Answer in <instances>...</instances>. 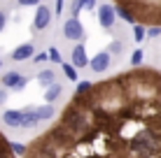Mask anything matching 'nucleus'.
Wrapping results in <instances>:
<instances>
[{"instance_id":"25","label":"nucleus","mask_w":161,"mask_h":158,"mask_svg":"<svg viewBox=\"0 0 161 158\" xmlns=\"http://www.w3.org/2000/svg\"><path fill=\"white\" fill-rule=\"evenodd\" d=\"M5 26H7V16H5V12L0 9V33L5 30Z\"/></svg>"},{"instance_id":"2","label":"nucleus","mask_w":161,"mask_h":158,"mask_svg":"<svg viewBox=\"0 0 161 158\" xmlns=\"http://www.w3.org/2000/svg\"><path fill=\"white\" fill-rule=\"evenodd\" d=\"M114 3L131 9V14L140 23L161 26V0H114Z\"/></svg>"},{"instance_id":"7","label":"nucleus","mask_w":161,"mask_h":158,"mask_svg":"<svg viewBox=\"0 0 161 158\" xmlns=\"http://www.w3.org/2000/svg\"><path fill=\"white\" fill-rule=\"evenodd\" d=\"M3 86H9V89H24L26 84H28V79L24 77V74H16V72H7L3 74Z\"/></svg>"},{"instance_id":"26","label":"nucleus","mask_w":161,"mask_h":158,"mask_svg":"<svg viewBox=\"0 0 161 158\" xmlns=\"http://www.w3.org/2000/svg\"><path fill=\"white\" fill-rule=\"evenodd\" d=\"M19 5H24V7L26 5H40V0H19Z\"/></svg>"},{"instance_id":"3","label":"nucleus","mask_w":161,"mask_h":158,"mask_svg":"<svg viewBox=\"0 0 161 158\" xmlns=\"http://www.w3.org/2000/svg\"><path fill=\"white\" fill-rule=\"evenodd\" d=\"M63 37L65 40H75V42H80L82 37H84V26L80 23V19L77 16H70L68 21H63Z\"/></svg>"},{"instance_id":"29","label":"nucleus","mask_w":161,"mask_h":158,"mask_svg":"<svg viewBox=\"0 0 161 158\" xmlns=\"http://www.w3.org/2000/svg\"><path fill=\"white\" fill-rule=\"evenodd\" d=\"M5 100H7V93H5V91H3V89H0V105H3V102H5Z\"/></svg>"},{"instance_id":"5","label":"nucleus","mask_w":161,"mask_h":158,"mask_svg":"<svg viewBox=\"0 0 161 158\" xmlns=\"http://www.w3.org/2000/svg\"><path fill=\"white\" fill-rule=\"evenodd\" d=\"M114 16H117V7H112V5H101L98 7V21H101L103 28H112L114 26Z\"/></svg>"},{"instance_id":"8","label":"nucleus","mask_w":161,"mask_h":158,"mask_svg":"<svg viewBox=\"0 0 161 158\" xmlns=\"http://www.w3.org/2000/svg\"><path fill=\"white\" fill-rule=\"evenodd\" d=\"M89 68H91L93 72H105V70L110 68V54H105V51L96 54V56L91 58V63H89Z\"/></svg>"},{"instance_id":"6","label":"nucleus","mask_w":161,"mask_h":158,"mask_svg":"<svg viewBox=\"0 0 161 158\" xmlns=\"http://www.w3.org/2000/svg\"><path fill=\"white\" fill-rule=\"evenodd\" d=\"M3 121L7 123L9 128H24L26 114H24V110H7V112L3 114Z\"/></svg>"},{"instance_id":"21","label":"nucleus","mask_w":161,"mask_h":158,"mask_svg":"<svg viewBox=\"0 0 161 158\" xmlns=\"http://www.w3.org/2000/svg\"><path fill=\"white\" fill-rule=\"evenodd\" d=\"M159 35H161V26H152L147 30V37H159Z\"/></svg>"},{"instance_id":"12","label":"nucleus","mask_w":161,"mask_h":158,"mask_svg":"<svg viewBox=\"0 0 161 158\" xmlns=\"http://www.w3.org/2000/svg\"><path fill=\"white\" fill-rule=\"evenodd\" d=\"M61 91H63V86L61 84H52V86H47V91H44V100L47 102H54L56 98L61 95Z\"/></svg>"},{"instance_id":"20","label":"nucleus","mask_w":161,"mask_h":158,"mask_svg":"<svg viewBox=\"0 0 161 158\" xmlns=\"http://www.w3.org/2000/svg\"><path fill=\"white\" fill-rule=\"evenodd\" d=\"M91 86H93V84H91V81H86V79L80 81V86H77V93H89V91H91Z\"/></svg>"},{"instance_id":"30","label":"nucleus","mask_w":161,"mask_h":158,"mask_svg":"<svg viewBox=\"0 0 161 158\" xmlns=\"http://www.w3.org/2000/svg\"><path fill=\"white\" fill-rule=\"evenodd\" d=\"M0 68H3V63H0Z\"/></svg>"},{"instance_id":"1","label":"nucleus","mask_w":161,"mask_h":158,"mask_svg":"<svg viewBox=\"0 0 161 158\" xmlns=\"http://www.w3.org/2000/svg\"><path fill=\"white\" fill-rule=\"evenodd\" d=\"M24 158H161V72L133 68L75 93Z\"/></svg>"},{"instance_id":"9","label":"nucleus","mask_w":161,"mask_h":158,"mask_svg":"<svg viewBox=\"0 0 161 158\" xmlns=\"http://www.w3.org/2000/svg\"><path fill=\"white\" fill-rule=\"evenodd\" d=\"M91 63L89 61V56H86V49H84V44H75V49H73V65L75 68H86V65Z\"/></svg>"},{"instance_id":"13","label":"nucleus","mask_w":161,"mask_h":158,"mask_svg":"<svg viewBox=\"0 0 161 158\" xmlns=\"http://www.w3.org/2000/svg\"><path fill=\"white\" fill-rule=\"evenodd\" d=\"M37 81H40L42 86L56 84V81H54V70H40V72H37Z\"/></svg>"},{"instance_id":"17","label":"nucleus","mask_w":161,"mask_h":158,"mask_svg":"<svg viewBox=\"0 0 161 158\" xmlns=\"http://www.w3.org/2000/svg\"><path fill=\"white\" fill-rule=\"evenodd\" d=\"M110 51L112 54H124V40H112L110 42Z\"/></svg>"},{"instance_id":"14","label":"nucleus","mask_w":161,"mask_h":158,"mask_svg":"<svg viewBox=\"0 0 161 158\" xmlns=\"http://www.w3.org/2000/svg\"><path fill=\"white\" fill-rule=\"evenodd\" d=\"M142 61H145V54H142V49H136V51L131 54V68H140Z\"/></svg>"},{"instance_id":"11","label":"nucleus","mask_w":161,"mask_h":158,"mask_svg":"<svg viewBox=\"0 0 161 158\" xmlns=\"http://www.w3.org/2000/svg\"><path fill=\"white\" fill-rule=\"evenodd\" d=\"M0 158H16V151H14L12 142L3 133H0Z\"/></svg>"},{"instance_id":"10","label":"nucleus","mask_w":161,"mask_h":158,"mask_svg":"<svg viewBox=\"0 0 161 158\" xmlns=\"http://www.w3.org/2000/svg\"><path fill=\"white\" fill-rule=\"evenodd\" d=\"M33 49H35V47H33V42H24V44H19V47L12 51V61L19 63V61L31 58V56H33Z\"/></svg>"},{"instance_id":"23","label":"nucleus","mask_w":161,"mask_h":158,"mask_svg":"<svg viewBox=\"0 0 161 158\" xmlns=\"http://www.w3.org/2000/svg\"><path fill=\"white\" fill-rule=\"evenodd\" d=\"M80 12H82V3L75 0V3H73V16H80Z\"/></svg>"},{"instance_id":"4","label":"nucleus","mask_w":161,"mask_h":158,"mask_svg":"<svg viewBox=\"0 0 161 158\" xmlns=\"http://www.w3.org/2000/svg\"><path fill=\"white\" fill-rule=\"evenodd\" d=\"M49 23H52V9H49L47 5H37V12H35L33 28H35V30H44Z\"/></svg>"},{"instance_id":"19","label":"nucleus","mask_w":161,"mask_h":158,"mask_svg":"<svg viewBox=\"0 0 161 158\" xmlns=\"http://www.w3.org/2000/svg\"><path fill=\"white\" fill-rule=\"evenodd\" d=\"M63 72H65V77H68L70 81H75V79H77V72H75V65H68V63H63Z\"/></svg>"},{"instance_id":"15","label":"nucleus","mask_w":161,"mask_h":158,"mask_svg":"<svg viewBox=\"0 0 161 158\" xmlns=\"http://www.w3.org/2000/svg\"><path fill=\"white\" fill-rule=\"evenodd\" d=\"M117 14L126 21V23H136V16L131 14V9H126V7H121V5H117Z\"/></svg>"},{"instance_id":"16","label":"nucleus","mask_w":161,"mask_h":158,"mask_svg":"<svg viewBox=\"0 0 161 158\" xmlns=\"http://www.w3.org/2000/svg\"><path fill=\"white\" fill-rule=\"evenodd\" d=\"M147 37V28H145V23H140V26H136L133 28V40L136 42H142Z\"/></svg>"},{"instance_id":"18","label":"nucleus","mask_w":161,"mask_h":158,"mask_svg":"<svg viewBox=\"0 0 161 158\" xmlns=\"http://www.w3.org/2000/svg\"><path fill=\"white\" fill-rule=\"evenodd\" d=\"M37 114H40V119L44 121V119H49L54 114V107L52 105H44V107H37Z\"/></svg>"},{"instance_id":"28","label":"nucleus","mask_w":161,"mask_h":158,"mask_svg":"<svg viewBox=\"0 0 161 158\" xmlns=\"http://www.w3.org/2000/svg\"><path fill=\"white\" fill-rule=\"evenodd\" d=\"M63 12V0H56V14Z\"/></svg>"},{"instance_id":"22","label":"nucleus","mask_w":161,"mask_h":158,"mask_svg":"<svg viewBox=\"0 0 161 158\" xmlns=\"http://www.w3.org/2000/svg\"><path fill=\"white\" fill-rule=\"evenodd\" d=\"M49 58H52L54 63H58V61H61V54L56 51V47H52V49H49Z\"/></svg>"},{"instance_id":"24","label":"nucleus","mask_w":161,"mask_h":158,"mask_svg":"<svg viewBox=\"0 0 161 158\" xmlns=\"http://www.w3.org/2000/svg\"><path fill=\"white\" fill-rule=\"evenodd\" d=\"M80 3H82L84 9H93V7H96V0H80Z\"/></svg>"},{"instance_id":"27","label":"nucleus","mask_w":161,"mask_h":158,"mask_svg":"<svg viewBox=\"0 0 161 158\" xmlns=\"http://www.w3.org/2000/svg\"><path fill=\"white\" fill-rule=\"evenodd\" d=\"M44 61H47V54H37V56H35V63H44Z\"/></svg>"}]
</instances>
